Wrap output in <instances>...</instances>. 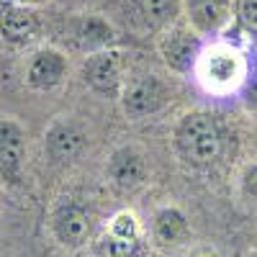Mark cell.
<instances>
[{
    "mask_svg": "<svg viewBox=\"0 0 257 257\" xmlns=\"http://www.w3.org/2000/svg\"><path fill=\"white\" fill-rule=\"evenodd\" d=\"M221 144L224 142L219 123L208 113H190L178 126V149L190 165L206 167L216 162L221 155Z\"/></svg>",
    "mask_w": 257,
    "mask_h": 257,
    "instance_id": "cell-1",
    "label": "cell"
},
{
    "mask_svg": "<svg viewBox=\"0 0 257 257\" xmlns=\"http://www.w3.org/2000/svg\"><path fill=\"white\" fill-rule=\"evenodd\" d=\"M165 100H167L165 85L152 75H139L128 82L126 90H123V111L128 116L139 118V116H147V113H155Z\"/></svg>",
    "mask_w": 257,
    "mask_h": 257,
    "instance_id": "cell-2",
    "label": "cell"
},
{
    "mask_svg": "<svg viewBox=\"0 0 257 257\" xmlns=\"http://www.w3.org/2000/svg\"><path fill=\"white\" fill-rule=\"evenodd\" d=\"M64 57L54 49H41L31 57L29 62V82L34 85V88L39 90H47V88H54V85L64 77Z\"/></svg>",
    "mask_w": 257,
    "mask_h": 257,
    "instance_id": "cell-3",
    "label": "cell"
},
{
    "mask_svg": "<svg viewBox=\"0 0 257 257\" xmlns=\"http://www.w3.org/2000/svg\"><path fill=\"white\" fill-rule=\"evenodd\" d=\"M85 80L100 93L113 90L121 80V54L118 52L93 54L88 64H85Z\"/></svg>",
    "mask_w": 257,
    "mask_h": 257,
    "instance_id": "cell-4",
    "label": "cell"
},
{
    "mask_svg": "<svg viewBox=\"0 0 257 257\" xmlns=\"http://www.w3.org/2000/svg\"><path fill=\"white\" fill-rule=\"evenodd\" d=\"M54 234L57 239L64 242V244H82L85 239H88L90 234V219L88 213H85L80 206H64L57 211L54 216Z\"/></svg>",
    "mask_w": 257,
    "mask_h": 257,
    "instance_id": "cell-5",
    "label": "cell"
},
{
    "mask_svg": "<svg viewBox=\"0 0 257 257\" xmlns=\"http://www.w3.org/2000/svg\"><path fill=\"white\" fill-rule=\"evenodd\" d=\"M24 160V134L11 121L0 123V170L6 175H16Z\"/></svg>",
    "mask_w": 257,
    "mask_h": 257,
    "instance_id": "cell-6",
    "label": "cell"
},
{
    "mask_svg": "<svg viewBox=\"0 0 257 257\" xmlns=\"http://www.w3.org/2000/svg\"><path fill=\"white\" fill-rule=\"evenodd\" d=\"M196 52H198V41L188 31H173L162 41V54L170 67H175V70H188L193 64Z\"/></svg>",
    "mask_w": 257,
    "mask_h": 257,
    "instance_id": "cell-7",
    "label": "cell"
},
{
    "mask_svg": "<svg viewBox=\"0 0 257 257\" xmlns=\"http://www.w3.org/2000/svg\"><path fill=\"white\" fill-rule=\"evenodd\" d=\"M108 173L118 185H137L144 178V162L134 149H118L111 157Z\"/></svg>",
    "mask_w": 257,
    "mask_h": 257,
    "instance_id": "cell-8",
    "label": "cell"
},
{
    "mask_svg": "<svg viewBox=\"0 0 257 257\" xmlns=\"http://www.w3.org/2000/svg\"><path fill=\"white\" fill-rule=\"evenodd\" d=\"M188 13L196 29L213 31L226 16V0H188Z\"/></svg>",
    "mask_w": 257,
    "mask_h": 257,
    "instance_id": "cell-9",
    "label": "cell"
},
{
    "mask_svg": "<svg viewBox=\"0 0 257 257\" xmlns=\"http://www.w3.org/2000/svg\"><path fill=\"white\" fill-rule=\"evenodd\" d=\"M0 34L13 44H24L36 34V21L26 11H8L0 18Z\"/></svg>",
    "mask_w": 257,
    "mask_h": 257,
    "instance_id": "cell-10",
    "label": "cell"
},
{
    "mask_svg": "<svg viewBox=\"0 0 257 257\" xmlns=\"http://www.w3.org/2000/svg\"><path fill=\"white\" fill-rule=\"evenodd\" d=\"M80 147H82V134L77 132L75 126H57L52 128V134H49V152L54 160H70L80 152Z\"/></svg>",
    "mask_w": 257,
    "mask_h": 257,
    "instance_id": "cell-11",
    "label": "cell"
},
{
    "mask_svg": "<svg viewBox=\"0 0 257 257\" xmlns=\"http://www.w3.org/2000/svg\"><path fill=\"white\" fill-rule=\"evenodd\" d=\"M185 219H183V213L175 211V208H165L157 213V221H155V234H157V239L165 242V244H175L185 237Z\"/></svg>",
    "mask_w": 257,
    "mask_h": 257,
    "instance_id": "cell-12",
    "label": "cell"
},
{
    "mask_svg": "<svg viewBox=\"0 0 257 257\" xmlns=\"http://www.w3.org/2000/svg\"><path fill=\"white\" fill-rule=\"evenodd\" d=\"M137 252V237H118V234H108L100 244V257H134Z\"/></svg>",
    "mask_w": 257,
    "mask_h": 257,
    "instance_id": "cell-13",
    "label": "cell"
},
{
    "mask_svg": "<svg viewBox=\"0 0 257 257\" xmlns=\"http://www.w3.org/2000/svg\"><path fill=\"white\" fill-rule=\"evenodd\" d=\"M142 11L155 24H167L178 13V0H142Z\"/></svg>",
    "mask_w": 257,
    "mask_h": 257,
    "instance_id": "cell-14",
    "label": "cell"
},
{
    "mask_svg": "<svg viewBox=\"0 0 257 257\" xmlns=\"http://www.w3.org/2000/svg\"><path fill=\"white\" fill-rule=\"evenodd\" d=\"M234 70H237V62H234L231 54H219V57H213L211 64H208L211 77H216L219 82H229L234 77Z\"/></svg>",
    "mask_w": 257,
    "mask_h": 257,
    "instance_id": "cell-15",
    "label": "cell"
},
{
    "mask_svg": "<svg viewBox=\"0 0 257 257\" xmlns=\"http://www.w3.org/2000/svg\"><path fill=\"white\" fill-rule=\"evenodd\" d=\"M85 41H88V44H95V41H105L111 36V29L103 24V21H98V18H90L88 24H85Z\"/></svg>",
    "mask_w": 257,
    "mask_h": 257,
    "instance_id": "cell-16",
    "label": "cell"
},
{
    "mask_svg": "<svg viewBox=\"0 0 257 257\" xmlns=\"http://www.w3.org/2000/svg\"><path fill=\"white\" fill-rule=\"evenodd\" d=\"M237 11H239V18L244 21V24L257 31V0H239Z\"/></svg>",
    "mask_w": 257,
    "mask_h": 257,
    "instance_id": "cell-17",
    "label": "cell"
},
{
    "mask_svg": "<svg viewBox=\"0 0 257 257\" xmlns=\"http://www.w3.org/2000/svg\"><path fill=\"white\" fill-rule=\"evenodd\" d=\"M113 234H118V237H137V226H134V219L132 216H118L116 224H113Z\"/></svg>",
    "mask_w": 257,
    "mask_h": 257,
    "instance_id": "cell-18",
    "label": "cell"
},
{
    "mask_svg": "<svg viewBox=\"0 0 257 257\" xmlns=\"http://www.w3.org/2000/svg\"><path fill=\"white\" fill-rule=\"evenodd\" d=\"M247 193H252V196H257V167H254L252 173L247 175Z\"/></svg>",
    "mask_w": 257,
    "mask_h": 257,
    "instance_id": "cell-19",
    "label": "cell"
},
{
    "mask_svg": "<svg viewBox=\"0 0 257 257\" xmlns=\"http://www.w3.org/2000/svg\"><path fill=\"white\" fill-rule=\"evenodd\" d=\"M21 3H36V0H21Z\"/></svg>",
    "mask_w": 257,
    "mask_h": 257,
    "instance_id": "cell-20",
    "label": "cell"
}]
</instances>
